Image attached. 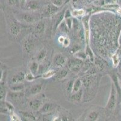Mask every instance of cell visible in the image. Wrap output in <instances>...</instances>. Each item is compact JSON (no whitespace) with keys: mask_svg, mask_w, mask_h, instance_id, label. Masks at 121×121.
I'll use <instances>...</instances> for the list:
<instances>
[{"mask_svg":"<svg viewBox=\"0 0 121 121\" xmlns=\"http://www.w3.org/2000/svg\"><path fill=\"white\" fill-rule=\"evenodd\" d=\"M43 90V84H36L33 85L30 88V94L31 95H37L42 92Z\"/></svg>","mask_w":121,"mask_h":121,"instance_id":"obj_13","label":"cell"},{"mask_svg":"<svg viewBox=\"0 0 121 121\" xmlns=\"http://www.w3.org/2000/svg\"><path fill=\"white\" fill-rule=\"evenodd\" d=\"M70 44H71V40H70V39L68 37H65L62 45L64 47H68L70 45Z\"/></svg>","mask_w":121,"mask_h":121,"instance_id":"obj_37","label":"cell"},{"mask_svg":"<svg viewBox=\"0 0 121 121\" xmlns=\"http://www.w3.org/2000/svg\"><path fill=\"white\" fill-rule=\"evenodd\" d=\"M59 11V7L56 6L54 4L49 5L46 8L45 11V15L47 17H50V16L54 15L56 13H57Z\"/></svg>","mask_w":121,"mask_h":121,"instance_id":"obj_14","label":"cell"},{"mask_svg":"<svg viewBox=\"0 0 121 121\" xmlns=\"http://www.w3.org/2000/svg\"><path fill=\"white\" fill-rule=\"evenodd\" d=\"M65 38V36H60V37L59 38V39H58V40H59V43H61V44H63V41H64Z\"/></svg>","mask_w":121,"mask_h":121,"instance_id":"obj_38","label":"cell"},{"mask_svg":"<svg viewBox=\"0 0 121 121\" xmlns=\"http://www.w3.org/2000/svg\"><path fill=\"white\" fill-rule=\"evenodd\" d=\"M84 10L82 9L74 10L72 12V15L73 17H77V16H81L84 15Z\"/></svg>","mask_w":121,"mask_h":121,"instance_id":"obj_31","label":"cell"},{"mask_svg":"<svg viewBox=\"0 0 121 121\" xmlns=\"http://www.w3.org/2000/svg\"><path fill=\"white\" fill-rule=\"evenodd\" d=\"M46 24L43 21H39L36 23L34 30L37 35H42L45 31Z\"/></svg>","mask_w":121,"mask_h":121,"instance_id":"obj_10","label":"cell"},{"mask_svg":"<svg viewBox=\"0 0 121 121\" xmlns=\"http://www.w3.org/2000/svg\"><path fill=\"white\" fill-rule=\"evenodd\" d=\"M112 61H113V64L114 67L118 65L119 63V56L117 54H114L112 56Z\"/></svg>","mask_w":121,"mask_h":121,"instance_id":"obj_32","label":"cell"},{"mask_svg":"<svg viewBox=\"0 0 121 121\" xmlns=\"http://www.w3.org/2000/svg\"><path fill=\"white\" fill-rule=\"evenodd\" d=\"M14 107L11 103L1 101V113H8L12 114L13 111Z\"/></svg>","mask_w":121,"mask_h":121,"instance_id":"obj_7","label":"cell"},{"mask_svg":"<svg viewBox=\"0 0 121 121\" xmlns=\"http://www.w3.org/2000/svg\"><path fill=\"white\" fill-rule=\"evenodd\" d=\"M74 55L77 58H78L81 60L85 59L86 58V53H84V52H82V51L78 50L77 52L75 53Z\"/></svg>","mask_w":121,"mask_h":121,"instance_id":"obj_30","label":"cell"},{"mask_svg":"<svg viewBox=\"0 0 121 121\" xmlns=\"http://www.w3.org/2000/svg\"><path fill=\"white\" fill-rule=\"evenodd\" d=\"M111 77H112V79L113 82V85H114L115 88H116V90L117 92V95L119 96V97H121V84H120L119 81V79L117 78V76L114 74L111 75Z\"/></svg>","mask_w":121,"mask_h":121,"instance_id":"obj_18","label":"cell"},{"mask_svg":"<svg viewBox=\"0 0 121 121\" xmlns=\"http://www.w3.org/2000/svg\"><path fill=\"white\" fill-rule=\"evenodd\" d=\"M82 97H83V90L81 88L79 92L73 94H71V99L72 101L75 102H79L82 100Z\"/></svg>","mask_w":121,"mask_h":121,"instance_id":"obj_20","label":"cell"},{"mask_svg":"<svg viewBox=\"0 0 121 121\" xmlns=\"http://www.w3.org/2000/svg\"><path fill=\"white\" fill-rule=\"evenodd\" d=\"M23 96H24L23 93L21 92H13L12 91V92L8 93L7 97L13 101H16L21 99Z\"/></svg>","mask_w":121,"mask_h":121,"instance_id":"obj_17","label":"cell"},{"mask_svg":"<svg viewBox=\"0 0 121 121\" xmlns=\"http://www.w3.org/2000/svg\"><path fill=\"white\" fill-rule=\"evenodd\" d=\"M25 78L27 81L32 82L35 81L36 77H35V75L34 74H33L30 71H29L25 74Z\"/></svg>","mask_w":121,"mask_h":121,"instance_id":"obj_29","label":"cell"},{"mask_svg":"<svg viewBox=\"0 0 121 121\" xmlns=\"http://www.w3.org/2000/svg\"><path fill=\"white\" fill-rule=\"evenodd\" d=\"M82 84H83V82L82 81V80L81 79H77L73 82L71 94H73V93H75L77 92H79L82 88Z\"/></svg>","mask_w":121,"mask_h":121,"instance_id":"obj_15","label":"cell"},{"mask_svg":"<svg viewBox=\"0 0 121 121\" xmlns=\"http://www.w3.org/2000/svg\"><path fill=\"white\" fill-rule=\"evenodd\" d=\"M67 58L61 53H57L54 56L52 62L53 64L57 67L62 68L66 64Z\"/></svg>","mask_w":121,"mask_h":121,"instance_id":"obj_3","label":"cell"},{"mask_svg":"<svg viewBox=\"0 0 121 121\" xmlns=\"http://www.w3.org/2000/svg\"><path fill=\"white\" fill-rule=\"evenodd\" d=\"M52 4L60 7L63 3V0H52Z\"/></svg>","mask_w":121,"mask_h":121,"instance_id":"obj_36","label":"cell"},{"mask_svg":"<svg viewBox=\"0 0 121 121\" xmlns=\"http://www.w3.org/2000/svg\"><path fill=\"white\" fill-rule=\"evenodd\" d=\"M47 55V50L45 48H42L37 52L36 56V60L38 63H42L43 61Z\"/></svg>","mask_w":121,"mask_h":121,"instance_id":"obj_16","label":"cell"},{"mask_svg":"<svg viewBox=\"0 0 121 121\" xmlns=\"http://www.w3.org/2000/svg\"><path fill=\"white\" fill-rule=\"evenodd\" d=\"M117 92L114 85L111 86L110 93L109 97L108 99L105 108L108 110L113 111L115 109L117 103Z\"/></svg>","mask_w":121,"mask_h":121,"instance_id":"obj_1","label":"cell"},{"mask_svg":"<svg viewBox=\"0 0 121 121\" xmlns=\"http://www.w3.org/2000/svg\"><path fill=\"white\" fill-rule=\"evenodd\" d=\"M55 108H56V104L53 103L47 102L43 104L42 106L40 108L39 111L42 114H47L53 111Z\"/></svg>","mask_w":121,"mask_h":121,"instance_id":"obj_11","label":"cell"},{"mask_svg":"<svg viewBox=\"0 0 121 121\" xmlns=\"http://www.w3.org/2000/svg\"><path fill=\"white\" fill-rule=\"evenodd\" d=\"M22 19L24 20V21L28 24H33L37 23L39 21V18L33 14L29 13H24L22 16Z\"/></svg>","mask_w":121,"mask_h":121,"instance_id":"obj_8","label":"cell"},{"mask_svg":"<svg viewBox=\"0 0 121 121\" xmlns=\"http://www.w3.org/2000/svg\"><path fill=\"white\" fill-rule=\"evenodd\" d=\"M7 96V92L5 90V87H4V84H1V90H0V97L1 101H4Z\"/></svg>","mask_w":121,"mask_h":121,"instance_id":"obj_28","label":"cell"},{"mask_svg":"<svg viewBox=\"0 0 121 121\" xmlns=\"http://www.w3.org/2000/svg\"><path fill=\"white\" fill-rule=\"evenodd\" d=\"M10 119H11V121H21V117H19L18 115H16V114H15V113H12V114H11Z\"/></svg>","mask_w":121,"mask_h":121,"instance_id":"obj_35","label":"cell"},{"mask_svg":"<svg viewBox=\"0 0 121 121\" xmlns=\"http://www.w3.org/2000/svg\"><path fill=\"white\" fill-rule=\"evenodd\" d=\"M27 7L30 10L35 11L37 10V9H39V7H40V5H39V4L38 3V2H37L36 1H35V0H30L28 2H27Z\"/></svg>","mask_w":121,"mask_h":121,"instance_id":"obj_21","label":"cell"},{"mask_svg":"<svg viewBox=\"0 0 121 121\" xmlns=\"http://www.w3.org/2000/svg\"><path fill=\"white\" fill-rule=\"evenodd\" d=\"M99 118V113L96 111L92 110L91 111L87 114V116L86 117L87 121H97Z\"/></svg>","mask_w":121,"mask_h":121,"instance_id":"obj_22","label":"cell"},{"mask_svg":"<svg viewBox=\"0 0 121 121\" xmlns=\"http://www.w3.org/2000/svg\"><path fill=\"white\" fill-rule=\"evenodd\" d=\"M65 12H61L58 14L56 20V23H55V29H57L60 25L61 22H63V18H65Z\"/></svg>","mask_w":121,"mask_h":121,"instance_id":"obj_25","label":"cell"},{"mask_svg":"<svg viewBox=\"0 0 121 121\" xmlns=\"http://www.w3.org/2000/svg\"><path fill=\"white\" fill-rule=\"evenodd\" d=\"M65 19V23L66 24L67 27H68V29H71L73 26V22L71 18H68Z\"/></svg>","mask_w":121,"mask_h":121,"instance_id":"obj_33","label":"cell"},{"mask_svg":"<svg viewBox=\"0 0 121 121\" xmlns=\"http://www.w3.org/2000/svg\"><path fill=\"white\" fill-rule=\"evenodd\" d=\"M83 60L77 58L75 59H71L68 63V67L71 71L74 73H78L81 70L83 65Z\"/></svg>","mask_w":121,"mask_h":121,"instance_id":"obj_4","label":"cell"},{"mask_svg":"<svg viewBox=\"0 0 121 121\" xmlns=\"http://www.w3.org/2000/svg\"><path fill=\"white\" fill-rule=\"evenodd\" d=\"M119 72H120V73H121V67L119 68Z\"/></svg>","mask_w":121,"mask_h":121,"instance_id":"obj_39","label":"cell"},{"mask_svg":"<svg viewBox=\"0 0 121 121\" xmlns=\"http://www.w3.org/2000/svg\"><path fill=\"white\" fill-rule=\"evenodd\" d=\"M11 90L13 92H21L24 89V85L22 83L12 84L10 87Z\"/></svg>","mask_w":121,"mask_h":121,"instance_id":"obj_27","label":"cell"},{"mask_svg":"<svg viewBox=\"0 0 121 121\" xmlns=\"http://www.w3.org/2000/svg\"><path fill=\"white\" fill-rule=\"evenodd\" d=\"M56 75V72L55 70H47L43 73L42 75V77L43 79H48L52 77V76Z\"/></svg>","mask_w":121,"mask_h":121,"instance_id":"obj_24","label":"cell"},{"mask_svg":"<svg viewBox=\"0 0 121 121\" xmlns=\"http://www.w3.org/2000/svg\"><path fill=\"white\" fill-rule=\"evenodd\" d=\"M43 105L42 100L39 98L33 99L28 103L29 108L33 111H39Z\"/></svg>","mask_w":121,"mask_h":121,"instance_id":"obj_6","label":"cell"},{"mask_svg":"<svg viewBox=\"0 0 121 121\" xmlns=\"http://www.w3.org/2000/svg\"><path fill=\"white\" fill-rule=\"evenodd\" d=\"M9 30L12 35L16 36L21 31V26L15 20H10L9 23Z\"/></svg>","mask_w":121,"mask_h":121,"instance_id":"obj_5","label":"cell"},{"mask_svg":"<svg viewBox=\"0 0 121 121\" xmlns=\"http://www.w3.org/2000/svg\"><path fill=\"white\" fill-rule=\"evenodd\" d=\"M39 63L37 61H33L31 62L29 64V70L33 74L36 76L38 72H39Z\"/></svg>","mask_w":121,"mask_h":121,"instance_id":"obj_19","label":"cell"},{"mask_svg":"<svg viewBox=\"0 0 121 121\" xmlns=\"http://www.w3.org/2000/svg\"><path fill=\"white\" fill-rule=\"evenodd\" d=\"M82 24H83V27H84V35H85L86 42L87 44L89 43V35H90V32H89V18L84 17L82 18Z\"/></svg>","mask_w":121,"mask_h":121,"instance_id":"obj_12","label":"cell"},{"mask_svg":"<svg viewBox=\"0 0 121 121\" xmlns=\"http://www.w3.org/2000/svg\"><path fill=\"white\" fill-rule=\"evenodd\" d=\"M25 73H24L23 72H17L16 74H15L11 78L10 81L12 84L22 83L24 80H25Z\"/></svg>","mask_w":121,"mask_h":121,"instance_id":"obj_9","label":"cell"},{"mask_svg":"<svg viewBox=\"0 0 121 121\" xmlns=\"http://www.w3.org/2000/svg\"><path fill=\"white\" fill-rule=\"evenodd\" d=\"M7 2L11 6L18 7L19 5V0H7Z\"/></svg>","mask_w":121,"mask_h":121,"instance_id":"obj_34","label":"cell"},{"mask_svg":"<svg viewBox=\"0 0 121 121\" xmlns=\"http://www.w3.org/2000/svg\"><path fill=\"white\" fill-rule=\"evenodd\" d=\"M22 117L25 121H36V118L32 113L27 111H21Z\"/></svg>","mask_w":121,"mask_h":121,"instance_id":"obj_23","label":"cell"},{"mask_svg":"<svg viewBox=\"0 0 121 121\" xmlns=\"http://www.w3.org/2000/svg\"><path fill=\"white\" fill-rule=\"evenodd\" d=\"M36 46V42L32 37H28L24 40L23 48L27 54H31L34 52Z\"/></svg>","mask_w":121,"mask_h":121,"instance_id":"obj_2","label":"cell"},{"mask_svg":"<svg viewBox=\"0 0 121 121\" xmlns=\"http://www.w3.org/2000/svg\"><path fill=\"white\" fill-rule=\"evenodd\" d=\"M68 75V72L66 69H62L56 74V78L58 80H63L67 77Z\"/></svg>","mask_w":121,"mask_h":121,"instance_id":"obj_26","label":"cell"}]
</instances>
